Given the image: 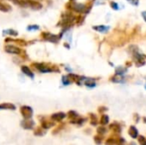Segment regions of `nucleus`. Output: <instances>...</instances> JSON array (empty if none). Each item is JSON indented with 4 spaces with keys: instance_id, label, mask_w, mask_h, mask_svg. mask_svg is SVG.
Segmentation results:
<instances>
[{
    "instance_id": "obj_1",
    "label": "nucleus",
    "mask_w": 146,
    "mask_h": 145,
    "mask_svg": "<svg viewBox=\"0 0 146 145\" xmlns=\"http://www.w3.org/2000/svg\"><path fill=\"white\" fill-rule=\"evenodd\" d=\"M39 123H40V126L42 128H44V130L50 129L55 126V122L53 121H51V120L50 121L44 116H41V118L39 119Z\"/></svg>"
},
{
    "instance_id": "obj_2",
    "label": "nucleus",
    "mask_w": 146,
    "mask_h": 145,
    "mask_svg": "<svg viewBox=\"0 0 146 145\" xmlns=\"http://www.w3.org/2000/svg\"><path fill=\"white\" fill-rule=\"evenodd\" d=\"M20 112L24 119H31L33 116V109L29 106H21L20 109Z\"/></svg>"
},
{
    "instance_id": "obj_3",
    "label": "nucleus",
    "mask_w": 146,
    "mask_h": 145,
    "mask_svg": "<svg viewBox=\"0 0 146 145\" xmlns=\"http://www.w3.org/2000/svg\"><path fill=\"white\" fill-rule=\"evenodd\" d=\"M133 58L135 60V64H136L137 67H141V66L145 64V61L144 56L142 55H140L138 51L135 50L133 53Z\"/></svg>"
},
{
    "instance_id": "obj_4",
    "label": "nucleus",
    "mask_w": 146,
    "mask_h": 145,
    "mask_svg": "<svg viewBox=\"0 0 146 145\" xmlns=\"http://www.w3.org/2000/svg\"><path fill=\"white\" fill-rule=\"evenodd\" d=\"M21 126L25 130H33L34 127V122L31 119H24L21 123Z\"/></svg>"
},
{
    "instance_id": "obj_5",
    "label": "nucleus",
    "mask_w": 146,
    "mask_h": 145,
    "mask_svg": "<svg viewBox=\"0 0 146 145\" xmlns=\"http://www.w3.org/2000/svg\"><path fill=\"white\" fill-rule=\"evenodd\" d=\"M66 117L65 113L63 112H58V113H55L50 116V120L53 121L54 122H61L62 121H63V119Z\"/></svg>"
},
{
    "instance_id": "obj_6",
    "label": "nucleus",
    "mask_w": 146,
    "mask_h": 145,
    "mask_svg": "<svg viewBox=\"0 0 146 145\" xmlns=\"http://www.w3.org/2000/svg\"><path fill=\"white\" fill-rule=\"evenodd\" d=\"M111 81L114 82V83H124L125 82V78H124L123 74L115 73V75H114L111 78Z\"/></svg>"
},
{
    "instance_id": "obj_7",
    "label": "nucleus",
    "mask_w": 146,
    "mask_h": 145,
    "mask_svg": "<svg viewBox=\"0 0 146 145\" xmlns=\"http://www.w3.org/2000/svg\"><path fill=\"white\" fill-rule=\"evenodd\" d=\"M128 134L132 138H137L139 137V131L134 126H131L128 130Z\"/></svg>"
},
{
    "instance_id": "obj_8",
    "label": "nucleus",
    "mask_w": 146,
    "mask_h": 145,
    "mask_svg": "<svg viewBox=\"0 0 146 145\" xmlns=\"http://www.w3.org/2000/svg\"><path fill=\"white\" fill-rule=\"evenodd\" d=\"M95 31H98L99 32H102V33H106L109 30H110V26H104V25H100V26H94L92 27Z\"/></svg>"
},
{
    "instance_id": "obj_9",
    "label": "nucleus",
    "mask_w": 146,
    "mask_h": 145,
    "mask_svg": "<svg viewBox=\"0 0 146 145\" xmlns=\"http://www.w3.org/2000/svg\"><path fill=\"white\" fill-rule=\"evenodd\" d=\"M86 119L78 116L77 118H75V119H74V120H71V121H70V123H71V124H74V125L81 126V125H83V124L86 122Z\"/></svg>"
},
{
    "instance_id": "obj_10",
    "label": "nucleus",
    "mask_w": 146,
    "mask_h": 145,
    "mask_svg": "<svg viewBox=\"0 0 146 145\" xmlns=\"http://www.w3.org/2000/svg\"><path fill=\"white\" fill-rule=\"evenodd\" d=\"M110 129L111 131H113L115 133H117V134H119V133L121 132V126L118 123H113V124H111L110 126Z\"/></svg>"
},
{
    "instance_id": "obj_11",
    "label": "nucleus",
    "mask_w": 146,
    "mask_h": 145,
    "mask_svg": "<svg viewBox=\"0 0 146 145\" xmlns=\"http://www.w3.org/2000/svg\"><path fill=\"white\" fill-rule=\"evenodd\" d=\"M46 133V130H44V128H42L41 126H38L34 129L33 131V134L35 136H38V137H41V136H44V134Z\"/></svg>"
},
{
    "instance_id": "obj_12",
    "label": "nucleus",
    "mask_w": 146,
    "mask_h": 145,
    "mask_svg": "<svg viewBox=\"0 0 146 145\" xmlns=\"http://www.w3.org/2000/svg\"><path fill=\"white\" fill-rule=\"evenodd\" d=\"M5 50H6L8 53H11V54H19V53L21 52L20 50H19L17 47H15V46H13V45L6 46Z\"/></svg>"
},
{
    "instance_id": "obj_13",
    "label": "nucleus",
    "mask_w": 146,
    "mask_h": 145,
    "mask_svg": "<svg viewBox=\"0 0 146 145\" xmlns=\"http://www.w3.org/2000/svg\"><path fill=\"white\" fill-rule=\"evenodd\" d=\"M15 110V106L12 103H2L0 104V110Z\"/></svg>"
},
{
    "instance_id": "obj_14",
    "label": "nucleus",
    "mask_w": 146,
    "mask_h": 145,
    "mask_svg": "<svg viewBox=\"0 0 146 145\" xmlns=\"http://www.w3.org/2000/svg\"><path fill=\"white\" fill-rule=\"evenodd\" d=\"M35 67L37 68V69L42 73H50V72H52L53 70H51L50 68H46L44 67L43 64H35Z\"/></svg>"
},
{
    "instance_id": "obj_15",
    "label": "nucleus",
    "mask_w": 146,
    "mask_h": 145,
    "mask_svg": "<svg viewBox=\"0 0 146 145\" xmlns=\"http://www.w3.org/2000/svg\"><path fill=\"white\" fill-rule=\"evenodd\" d=\"M64 127H65V124L64 123H62V124H60V125H58L56 127H55L54 128V130L52 131V135H56V134H58L60 132H62L63 129H64Z\"/></svg>"
},
{
    "instance_id": "obj_16",
    "label": "nucleus",
    "mask_w": 146,
    "mask_h": 145,
    "mask_svg": "<svg viewBox=\"0 0 146 145\" xmlns=\"http://www.w3.org/2000/svg\"><path fill=\"white\" fill-rule=\"evenodd\" d=\"M73 9L77 11V12H83L85 9H86V6L82 3H75L74 6H73Z\"/></svg>"
},
{
    "instance_id": "obj_17",
    "label": "nucleus",
    "mask_w": 146,
    "mask_h": 145,
    "mask_svg": "<svg viewBox=\"0 0 146 145\" xmlns=\"http://www.w3.org/2000/svg\"><path fill=\"white\" fill-rule=\"evenodd\" d=\"M85 85H86L87 87L92 88V87H94V86L96 85V82H95V80L92 79L86 78V79H85Z\"/></svg>"
},
{
    "instance_id": "obj_18",
    "label": "nucleus",
    "mask_w": 146,
    "mask_h": 145,
    "mask_svg": "<svg viewBox=\"0 0 146 145\" xmlns=\"http://www.w3.org/2000/svg\"><path fill=\"white\" fill-rule=\"evenodd\" d=\"M89 116H90V121H91L90 123H91V125L92 126H97L98 125V118H97V116L94 114H90Z\"/></svg>"
},
{
    "instance_id": "obj_19",
    "label": "nucleus",
    "mask_w": 146,
    "mask_h": 145,
    "mask_svg": "<svg viewBox=\"0 0 146 145\" xmlns=\"http://www.w3.org/2000/svg\"><path fill=\"white\" fill-rule=\"evenodd\" d=\"M110 121V118L107 115H103L101 119H100V124L103 125V126H105L109 123Z\"/></svg>"
},
{
    "instance_id": "obj_20",
    "label": "nucleus",
    "mask_w": 146,
    "mask_h": 145,
    "mask_svg": "<svg viewBox=\"0 0 146 145\" xmlns=\"http://www.w3.org/2000/svg\"><path fill=\"white\" fill-rule=\"evenodd\" d=\"M21 69H22V72L25 73V74H27V76H29L30 78H33V73L29 70V68H27V67H26V66H23L22 68H21Z\"/></svg>"
},
{
    "instance_id": "obj_21",
    "label": "nucleus",
    "mask_w": 146,
    "mask_h": 145,
    "mask_svg": "<svg viewBox=\"0 0 146 145\" xmlns=\"http://www.w3.org/2000/svg\"><path fill=\"white\" fill-rule=\"evenodd\" d=\"M79 116V115L77 114V112H75V111H74V110H71V111H69L68 113V119L71 121V120H74V119H75V118H77Z\"/></svg>"
},
{
    "instance_id": "obj_22",
    "label": "nucleus",
    "mask_w": 146,
    "mask_h": 145,
    "mask_svg": "<svg viewBox=\"0 0 146 145\" xmlns=\"http://www.w3.org/2000/svg\"><path fill=\"white\" fill-rule=\"evenodd\" d=\"M127 71V69L125 68H122V67H118L115 68V73H117V74H124Z\"/></svg>"
},
{
    "instance_id": "obj_23",
    "label": "nucleus",
    "mask_w": 146,
    "mask_h": 145,
    "mask_svg": "<svg viewBox=\"0 0 146 145\" xmlns=\"http://www.w3.org/2000/svg\"><path fill=\"white\" fill-rule=\"evenodd\" d=\"M102 141H103V137H102V135H96L95 137H94V142H95V144L98 145H100L102 144Z\"/></svg>"
},
{
    "instance_id": "obj_24",
    "label": "nucleus",
    "mask_w": 146,
    "mask_h": 145,
    "mask_svg": "<svg viewBox=\"0 0 146 145\" xmlns=\"http://www.w3.org/2000/svg\"><path fill=\"white\" fill-rule=\"evenodd\" d=\"M48 36H47V39L49 40V41H50V42H56L57 41V39H58V38L56 37V36H55V35H53V34H47Z\"/></svg>"
},
{
    "instance_id": "obj_25",
    "label": "nucleus",
    "mask_w": 146,
    "mask_h": 145,
    "mask_svg": "<svg viewBox=\"0 0 146 145\" xmlns=\"http://www.w3.org/2000/svg\"><path fill=\"white\" fill-rule=\"evenodd\" d=\"M97 132H98V134L103 136V135L105 134V132H106V128H105L104 126H99V127H98V129H97Z\"/></svg>"
},
{
    "instance_id": "obj_26",
    "label": "nucleus",
    "mask_w": 146,
    "mask_h": 145,
    "mask_svg": "<svg viewBox=\"0 0 146 145\" xmlns=\"http://www.w3.org/2000/svg\"><path fill=\"white\" fill-rule=\"evenodd\" d=\"M3 32V34H9V35H14V36H16V35H17V32H16V31H14V30H12V29L4 30Z\"/></svg>"
},
{
    "instance_id": "obj_27",
    "label": "nucleus",
    "mask_w": 146,
    "mask_h": 145,
    "mask_svg": "<svg viewBox=\"0 0 146 145\" xmlns=\"http://www.w3.org/2000/svg\"><path fill=\"white\" fill-rule=\"evenodd\" d=\"M62 84L64 85H69L71 83V81L68 79V76H63L62 78Z\"/></svg>"
},
{
    "instance_id": "obj_28",
    "label": "nucleus",
    "mask_w": 146,
    "mask_h": 145,
    "mask_svg": "<svg viewBox=\"0 0 146 145\" xmlns=\"http://www.w3.org/2000/svg\"><path fill=\"white\" fill-rule=\"evenodd\" d=\"M115 143H116V140H115V138H108V139L106 140V142H105V144L106 145H114V144H115Z\"/></svg>"
},
{
    "instance_id": "obj_29",
    "label": "nucleus",
    "mask_w": 146,
    "mask_h": 145,
    "mask_svg": "<svg viewBox=\"0 0 146 145\" xmlns=\"http://www.w3.org/2000/svg\"><path fill=\"white\" fill-rule=\"evenodd\" d=\"M139 143L140 145H146V138L144 136H139Z\"/></svg>"
},
{
    "instance_id": "obj_30",
    "label": "nucleus",
    "mask_w": 146,
    "mask_h": 145,
    "mask_svg": "<svg viewBox=\"0 0 146 145\" xmlns=\"http://www.w3.org/2000/svg\"><path fill=\"white\" fill-rule=\"evenodd\" d=\"M39 26L37 25H33V26H27V30L28 31H33V30H38Z\"/></svg>"
},
{
    "instance_id": "obj_31",
    "label": "nucleus",
    "mask_w": 146,
    "mask_h": 145,
    "mask_svg": "<svg viewBox=\"0 0 146 145\" xmlns=\"http://www.w3.org/2000/svg\"><path fill=\"white\" fill-rule=\"evenodd\" d=\"M110 6H111V8L114 9L115 10H118V9H119V4L116 3L115 2H111V3H110Z\"/></svg>"
},
{
    "instance_id": "obj_32",
    "label": "nucleus",
    "mask_w": 146,
    "mask_h": 145,
    "mask_svg": "<svg viewBox=\"0 0 146 145\" xmlns=\"http://www.w3.org/2000/svg\"><path fill=\"white\" fill-rule=\"evenodd\" d=\"M124 144H125V139L122 138H118V139L116 140V143H115V144L117 145H124Z\"/></svg>"
},
{
    "instance_id": "obj_33",
    "label": "nucleus",
    "mask_w": 146,
    "mask_h": 145,
    "mask_svg": "<svg viewBox=\"0 0 146 145\" xmlns=\"http://www.w3.org/2000/svg\"><path fill=\"white\" fill-rule=\"evenodd\" d=\"M129 3L134 5V6H137L139 5V0H127Z\"/></svg>"
},
{
    "instance_id": "obj_34",
    "label": "nucleus",
    "mask_w": 146,
    "mask_h": 145,
    "mask_svg": "<svg viewBox=\"0 0 146 145\" xmlns=\"http://www.w3.org/2000/svg\"><path fill=\"white\" fill-rule=\"evenodd\" d=\"M107 108H105V107H100L99 109H98V112L99 113H104V112H105V111H107Z\"/></svg>"
},
{
    "instance_id": "obj_35",
    "label": "nucleus",
    "mask_w": 146,
    "mask_h": 145,
    "mask_svg": "<svg viewBox=\"0 0 146 145\" xmlns=\"http://www.w3.org/2000/svg\"><path fill=\"white\" fill-rule=\"evenodd\" d=\"M134 120H135V122H136V123L139 122V116L138 114H135V115H134Z\"/></svg>"
},
{
    "instance_id": "obj_36",
    "label": "nucleus",
    "mask_w": 146,
    "mask_h": 145,
    "mask_svg": "<svg viewBox=\"0 0 146 145\" xmlns=\"http://www.w3.org/2000/svg\"><path fill=\"white\" fill-rule=\"evenodd\" d=\"M142 16H143V18L145 19V21H146V11H143L142 12Z\"/></svg>"
},
{
    "instance_id": "obj_37",
    "label": "nucleus",
    "mask_w": 146,
    "mask_h": 145,
    "mask_svg": "<svg viewBox=\"0 0 146 145\" xmlns=\"http://www.w3.org/2000/svg\"><path fill=\"white\" fill-rule=\"evenodd\" d=\"M0 9H1V10H3V11H6V10H7V9L4 8V6H3L1 3H0Z\"/></svg>"
},
{
    "instance_id": "obj_38",
    "label": "nucleus",
    "mask_w": 146,
    "mask_h": 145,
    "mask_svg": "<svg viewBox=\"0 0 146 145\" xmlns=\"http://www.w3.org/2000/svg\"><path fill=\"white\" fill-rule=\"evenodd\" d=\"M129 145H136V144H135L134 142H131V143L129 144Z\"/></svg>"
},
{
    "instance_id": "obj_39",
    "label": "nucleus",
    "mask_w": 146,
    "mask_h": 145,
    "mask_svg": "<svg viewBox=\"0 0 146 145\" xmlns=\"http://www.w3.org/2000/svg\"><path fill=\"white\" fill-rule=\"evenodd\" d=\"M144 121H145V123H146V118H145V117H144Z\"/></svg>"
},
{
    "instance_id": "obj_40",
    "label": "nucleus",
    "mask_w": 146,
    "mask_h": 145,
    "mask_svg": "<svg viewBox=\"0 0 146 145\" xmlns=\"http://www.w3.org/2000/svg\"><path fill=\"white\" fill-rule=\"evenodd\" d=\"M145 89H146V84H145Z\"/></svg>"
}]
</instances>
